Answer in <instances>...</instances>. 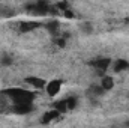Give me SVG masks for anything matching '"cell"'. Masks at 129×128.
Returning <instances> with one entry per match:
<instances>
[{"label":"cell","mask_w":129,"mask_h":128,"mask_svg":"<svg viewBox=\"0 0 129 128\" xmlns=\"http://www.w3.org/2000/svg\"><path fill=\"white\" fill-rule=\"evenodd\" d=\"M63 81L62 80H59V78H51V80H48L47 81V84H45V94L48 96H51V98H57V96H60L63 94Z\"/></svg>","instance_id":"1"}]
</instances>
